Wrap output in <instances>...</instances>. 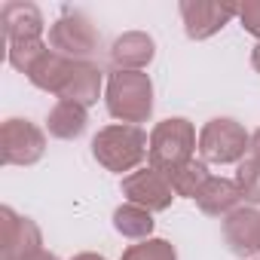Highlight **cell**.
<instances>
[{
	"label": "cell",
	"instance_id": "7402d4cb",
	"mask_svg": "<svg viewBox=\"0 0 260 260\" xmlns=\"http://www.w3.org/2000/svg\"><path fill=\"white\" fill-rule=\"evenodd\" d=\"M239 22H242V28H245L251 37H257V43H260V0H245V4L239 7Z\"/></svg>",
	"mask_w": 260,
	"mask_h": 260
},
{
	"label": "cell",
	"instance_id": "277c9868",
	"mask_svg": "<svg viewBox=\"0 0 260 260\" xmlns=\"http://www.w3.org/2000/svg\"><path fill=\"white\" fill-rule=\"evenodd\" d=\"M245 150H251V135L245 125L233 116H214L199 132V153L202 162L214 166H233L245 159Z\"/></svg>",
	"mask_w": 260,
	"mask_h": 260
},
{
	"label": "cell",
	"instance_id": "4316f807",
	"mask_svg": "<svg viewBox=\"0 0 260 260\" xmlns=\"http://www.w3.org/2000/svg\"><path fill=\"white\" fill-rule=\"evenodd\" d=\"M4 260H13V257H4Z\"/></svg>",
	"mask_w": 260,
	"mask_h": 260
},
{
	"label": "cell",
	"instance_id": "8fae6325",
	"mask_svg": "<svg viewBox=\"0 0 260 260\" xmlns=\"http://www.w3.org/2000/svg\"><path fill=\"white\" fill-rule=\"evenodd\" d=\"M101 89H107L104 86V71L95 61H74L71 74H68V80L58 92V101H74V104L92 107L101 98Z\"/></svg>",
	"mask_w": 260,
	"mask_h": 260
},
{
	"label": "cell",
	"instance_id": "52a82bcc",
	"mask_svg": "<svg viewBox=\"0 0 260 260\" xmlns=\"http://www.w3.org/2000/svg\"><path fill=\"white\" fill-rule=\"evenodd\" d=\"M119 190H122V196L132 202V205H141V208H147L150 214L169 211V208H172V199H175V190H172L169 178H166L159 169H153V166L125 175V178L119 181Z\"/></svg>",
	"mask_w": 260,
	"mask_h": 260
},
{
	"label": "cell",
	"instance_id": "30bf717a",
	"mask_svg": "<svg viewBox=\"0 0 260 260\" xmlns=\"http://www.w3.org/2000/svg\"><path fill=\"white\" fill-rule=\"evenodd\" d=\"M220 233H223V242H226L230 254H236V257L260 254V211L257 208L239 205L233 214L223 217Z\"/></svg>",
	"mask_w": 260,
	"mask_h": 260
},
{
	"label": "cell",
	"instance_id": "9c48e42d",
	"mask_svg": "<svg viewBox=\"0 0 260 260\" xmlns=\"http://www.w3.org/2000/svg\"><path fill=\"white\" fill-rule=\"evenodd\" d=\"M0 251L13 260H34L43 254V233L31 217H19L10 205L0 208Z\"/></svg>",
	"mask_w": 260,
	"mask_h": 260
},
{
	"label": "cell",
	"instance_id": "4fadbf2b",
	"mask_svg": "<svg viewBox=\"0 0 260 260\" xmlns=\"http://www.w3.org/2000/svg\"><path fill=\"white\" fill-rule=\"evenodd\" d=\"M0 25H4L7 43L28 40V37H40L43 28H46L43 13L34 4H25V0H7V4L0 7Z\"/></svg>",
	"mask_w": 260,
	"mask_h": 260
},
{
	"label": "cell",
	"instance_id": "8992f818",
	"mask_svg": "<svg viewBox=\"0 0 260 260\" xmlns=\"http://www.w3.org/2000/svg\"><path fill=\"white\" fill-rule=\"evenodd\" d=\"M46 153V135L31 119L10 116L0 125V159L4 166H34Z\"/></svg>",
	"mask_w": 260,
	"mask_h": 260
},
{
	"label": "cell",
	"instance_id": "e0dca14e",
	"mask_svg": "<svg viewBox=\"0 0 260 260\" xmlns=\"http://www.w3.org/2000/svg\"><path fill=\"white\" fill-rule=\"evenodd\" d=\"M153 226H156L153 214H150L147 208H141V205L125 202V205H119V208L113 211V230H116L119 236H125V239L144 242V239H150Z\"/></svg>",
	"mask_w": 260,
	"mask_h": 260
},
{
	"label": "cell",
	"instance_id": "7a4b0ae2",
	"mask_svg": "<svg viewBox=\"0 0 260 260\" xmlns=\"http://www.w3.org/2000/svg\"><path fill=\"white\" fill-rule=\"evenodd\" d=\"M107 113L125 125H141L153 116V80L144 71H113L104 89Z\"/></svg>",
	"mask_w": 260,
	"mask_h": 260
},
{
	"label": "cell",
	"instance_id": "ac0fdd59",
	"mask_svg": "<svg viewBox=\"0 0 260 260\" xmlns=\"http://www.w3.org/2000/svg\"><path fill=\"white\" fill-rule=\"evenodd\" d=\"M169 178V184H172V190H175V196H181V199H196L199 196V190L208 184V166L202 162V159H190V162H184L181 169H175V172H169L166 175Z\"/></svg>",
	"mask_w": 260,
	"mask_h": 260
},
{
	"label": "cell",
	"instance_id": "d4e9b609",
	"mask_svg": "<svg viewBox=\"0 0 260 260\" xmlns=\"http://www.w3.org/2000/svg\"><path fill=\"white\" fill-rule=\"evenodd\" d=\"M251 64H254V71L260 74V43H257V46L251 49Z\"/></svg>",
	"mask_w": 260,
	"mask_h": 260
},
{
	"label": "cell",
	"instance_id": "6da1fadb",
	"mask_svg": "<svg viewBox=\"0 0 260 260\" xmlns=\"http://www.w3.org/2000/svg\"><path fill=\"white\" fill-rule=\"evenodd\" d=\"M150 153V138L141 125H125V122H113L98 128V135L92 138V156L98 159V166H104L107 172L116 175H132L138 172V166L147 159Z\"/></svg>",
	"mask_w": 260,
	"mask_h": 260
},
{
	"label": "cell",
	"instance_id": "ba28073f",
	"mask_svg": "<svg viewBox=\"0 0 260 260\" xmlns=\"http://www.w3.org/2000/svg\"><path fill=\"white\" fill-rule=\"evenodd\" d=\"M178 13L184 22V34L190 40H208L239 16V7L236 4H217V0H181Z\"/></svg>",
	"mask_w": 260,
	"mask_h": 260
},
{
	"label": "cell",
	"instance_id": "cb8c5ba5",
	"mask_svg": "<svg viewBox=\"0 0 260 260\" xmlns=\"http://www.w3.org/2000/svg\"><path fill=\"white\" fill-rule=\"evenodd\" d=\"M71 260H107V257H101V254H95V251H83V254H77V257H71Z\"/></svg>",
	"mask_w": 260,
	"mask_h": 260
},
{
	"label": "cell",
	"instance_id": "ffe728a7",
	"mask_svg": "<svg viewBox=\"0 0 260 260\" xmlns=\"http://www.w3.org/2000/svg\"><path fill=\"white\" fill-rule=\"evenodd\" d=\"M119 260H178V251L169 239H144L138 245H128Z\"/></svg>",
	"mask_w": 260,
	"mask_h": 260
},
{
	"label": "cell",
	"instance_id": "603a6c76",
	"mask_svg": "<svg viewBox=\"0 0 260 260\" xmlns=\"http://www.w3.org/2000/svg\"><path fill=\"white\" fill-rule=\"evenodd\" d=\"M251 156L260 162V128H257V132L251 135Z\"/></svg>",
	"mask_w": 260,
	"mask_h": 260
},
{
	"label": "cell",
	"instance_id": "484cf974",
	"mask_svg": "<svg viewBox=\"0 0 260 260\" xmlns=\"http://www.w3.org/2000/svg\"><path fill=\"white\" fill-rule=\"evenodd\" d=\"M34 260H58V257H55V254H49V251H43V254H40V257H34Z\"/></svg>",
	"mask_w": 260,
	"mask_h": 260
},
{
	"label": "cell",
	"instance_id": "44dd1931",
	"mask_svg": "<svg viewBox=\"0 0 260 260\" xmlns=\"http://www.w3.org/2000/svg\"><path fill=\"white\" fill-rule=\"evenodd\" d=\"M236 184L242 190V199L251 205H260V162L254 156L242 159L236 169Z\"/></svg>",
	"mask_w": 260,
	"mask_h": 260
},
{
	"label": "cell",
	"instance_id": "9a60e30c",
	"mask_svg": "<svg viewBox=\"0 0 260 260\" xmlns=\"http://www.w3.org/2000/svg\"><path fill=\"white\" fill-rule=\"evenodd\" d=\"M86 125H89V113L83 104H74V101H58L46 116L49 135L58 141H77L86 132Z\"/></svg>",
	"mask_w": 260,
	"mask_h": 260
},
{
	"label": "cell",
	"instance_id": "7c38bea8",
	"mask_svg": "<svg viewBox=\"0 0 260 260\" xmlns=\"http://www.w3.org/2000/svg\"><path fill=\"white\" fill-rule=\"evenodd\" d=\"M156 58V40L144 31H125L110 46V64L116 71H144Z\"/></svg>",
	"mask_w": 260,
	"mask_h": 260
},
{
	"label": "cell",
	"instance_id": "d6986e66",
	"mask_svg": "<svg viewBox=\"0 0 260 260\" xmlns=\"http://www.w3.org/2000/svg\"><path fill=\"white\" fill-rule=\"evenodd\" d=\"M10 49H7V58H10V64L16 68V71H22L25 77H28V71L40 61V55L49 49L46 43H43V37H28V40H13V43H7Z\"/></svg>",
	"mask_w": 260,
	"mask_h": 260
},
{
	"label": "cell",
	"instance_id": "3957f363",
	"mask_svg": "<svg viewBox=\"0 0 260 260\" xmlns=\"http://www.w3.org/2000/svg\"><path fill=\"white\" fill-rule=\"evenodd\" d=\"M196 147H199L196 125L190 119H184V116H169V119L156 122L153 132H150L147 166H153L162 175H169V172L181 169L184 162H190Z\"/></svg>",
	"mask_w": 260,
	"mask_h": 260
},
{
	"label": "cell",
	"instance_id": "2e32d148",
	"mask_svg": "<svg viewBox=\"0 0 260 260\" xmlns=\"http://www.w3.org/2000/svg\"><path fill=\"white\" fill-rule=\"evenodd\" d=\"M71 64H74V58H64V55H58L55 49H46V52L40 55V61L28 71V80H31L40 92L58 95L61 86H64V80H68V74H71Z\"/></svg>",
	"mask_w": 260,
	"mask_h": 260
},
{
	"label": "cell",
	"instance_id": "5b68a950",
	"mask_svg": "<svg viewBox=\"0 0 260 260\" xmlns=\"http://www.w3.org/2000/svg\"><path fill=\"white\" fill-rule=\"evenodd\" d=\"M101 46V34L95 31L92 19L80 10H64L49 25V49H55L64 58L89 61Z\"/></svg>",
	"mask_w": 260,
	"mask_h": 260
},
{
	"label": "cell",
	"instance_id": "5bb4252c",
	"mask_svg": "<svg viewBox=\"0 0 260 260\" xmlns=\"http://www.w3.org/2000/svg\"><path fill=\"white\" fill-rule=\"evenodd\" d=\"M239 202H242L239 184L230 181V178H214V175L208 178V184L196 196L199 211L208 214V217H226V214H233L239 208Z\"/></svg>",
	"mask_w": 260,
	"mask_h": 260
}]
</instances>
